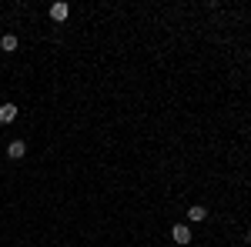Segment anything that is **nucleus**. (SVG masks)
Here are the masks:
<instances>
[{
	"mask_svg": "<svg viewBox=\"0 0 251 247\" xmlns=\"http://www.w3.org/2000/svg\"><path fill=\"white\" fill-rule=\"evenodd\" d=\"M171 237H174V244L188 247V244H191V227H188V224H174V227H171Z\"/></svg>",
	"mask_w": 251,
	"mask_h": 247,
	"instance_id": "f257e3e1",
	"label": "nucleus"
},
{
	"mask_svg": "<svg viewBox=\"0 0 251 247\" xmlns=\"http://www.w3.org/2000/svg\"><path fill=\"white\" fill-rule=\"evenodd\" d=\"M67 17H71V7H67L64 0H57V3H50V20H57V23H64Z\"/></svg>",
	"mask_w": 251,
	"mask_h": 247,
	"instance_id": "f03ea898",
	"label": "nucleus"
},
{
	"mask_svg": "<svg viewBox=\"0 0 251 247\" xmlns=\"http://www.w3.org/2000/svg\"><path fill=\"white\" fill-rule=\"evenodd\" d=\"M7 157H10V160L27 157V144H24V140H10V144H7Z\"/></svg>",
	"mask_w": 251,
	"mask_h": 247,
	"instance_id": "7ed1b4c3",
	"label": "nucleus"
},
{
	"mask_svg": "<svg viewBox=\"0 0 251 247\" xmlns=\"http://www.w3.org/2000/svg\"><path fill=\"white\" fill-rule=\"evenodd\" d=\"M188 221H191V224H201V221H208V210L201 207V204H191V207H188Z\"/></svg>",
	"mask_w": 251,
	"mask_h": 247,
	"instance_id": "20e7f679",
	"label": "nucleus"
},
{
	"mask_svg": "<svg viewBox=\"0 0 251 247\" xmlns=\"http://www.w3.org/2000/svg\"><path fill=\"white\" fill-rule=\"evenodd\" d=\"M17 120V104H3L0 107V124H14Z\"/></svg>",
	"mask_w": 251,
	"mask_h": 247,
	"instance_id": "39448f33",
	"label": "nucleus"
},
{
	"mask_svg": "<svg viewBox=\"0 0 251 247\" xmlns=\"http://www.w3.org/2000/svg\"><path fill=\"white\" fill-rule=\"evenodd\" d=\"M0 47H3L7 54H14V50H17V37H14V34H3V37H0Z\"/></svg>",
	"mask_w": 251,
	"mask_h": 247,
	"instance_id": "423d86ee",
	"label": "nucleus"
}]
</instances>
